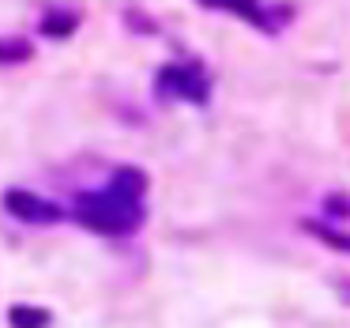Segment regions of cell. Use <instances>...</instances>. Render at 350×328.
I'll return each instance as SVG.
<instances>
[{"label":"cell","mask_w":350,"mask_h":328,"mask_svg":"<svg viewBox=\"0 0 350 328\" xmlns=\"http://www.w3.org/2000/svg\"><path fill=\"white\" fill-rule=\"evenodd\" d=\"M144 197H147V174L139 166H121V170H113L106 189L79 192L76 197V219L83 223L87 230L106 234V238L132 234L147 215Z\"/></svg>","instance_id":"1"},{"label":"cell","mask_w":350,"mask_h":328,"mask_svg":"<svg viewBox=\"0 0 350 328\" xmlns=\"http://www.w3.org/2000/svg\"><path fill=\"white\" fill-rule=\"evenodd\" d=\"M154 91L166 102H192V106H204L207 94H211V79H207L204 64L200 61H174L162 64L159 79H154Z\"/></svg>","instance_id":"2"},{"label":"cell","mask_w":350,"mask_h":328,"mask_svg":"<svg viewBox=\"0 0 350 328\" xmlns=\"http://www.w3.org/2000/svg\"><path fill=\"white\" fill-rule=\"evenodd\" d=\"M4 207H8L19 223H31V227H49V223H61L64 219V207L61 204L38 197V192H27V189H8V192H4Z\"/></svg>","instance_id":"3"},{"label":"cell","mask_w":350,"mask_h":328,"mask_svg":"<svg viewBox=\"0 0 350 328\" xmlns=\"http://www.w3.org/2000/svg\"><path fill=\"white\" fill-rule=\"evenodd\" d=\"M200 4H207V8H222V12H234V16H241V19H249V23L264 27V31H271V27H275L260 0H200Z\"/></svg>","instance_id":"4"},{"label":"cell","mask_w":350,"mask_h":328,"mask_svg":"<svg viewBox=\"0 0 350 328\" xmlns=\"http://www.w3.org/2000/svg\"><path fill=\"white\" fill-rule=\"evenodd\" d=\"M76 23H79V16L72 8H49L42 16V34H49V38H68L76 31Z\"/></svg>","instance_id":"5"},{"label":"cell","mask_w":350,"mask_h":328,"mask_svg":"<svg viewBox=\"0 0 350 328\" xmlns=\"http://www.w3.org/2000/svg\"><path fill=\"white\" fill-rule=\"evenodd\" d=\"M8 325L12 328H49L53 325V313L42 310V305H12Z\"/></svg>","instance_id":"6"},{"label":"cell","mask_w":350,"mask_h":328,"mask_svg":"<svg viewBox=\"0 0 350 328\" xmlns=\"http://www.w3.org/2000/svg\"><path fill=\"white\" fill-rule=\"evenodd\" d=\"M31 42L27 38H0V64H19V61H31Z\"/></svg>","instance_id":"7"},{"label":"cell","mask_w":350,"mask_h":328,"mask_svg":"<svg viewBox=\"0 0 350 328\" xmlns=\"http://www.w3.org/2000/svg\"><path fill=\"white\" fill-rule=\"evenodd\" d=\"M305 230L309 234H317L324 245H332V249H342V253H350V234H339V230H332V227H320V223H305Z\"/></svg>","instance_id":"8"},{"label":"cell","mask_w":350,"mask_h":328,"mask_svg":"<svg viewBox=\"0 0 350 328\" xmlns=\"http://www.w3.org/2000/svg\"><path fill=\"white\" fill-rule=\"evenodd\" d=\"M342 302H350V283H342Z\"/></svg>","instance_id":"9"}]
</instances>
